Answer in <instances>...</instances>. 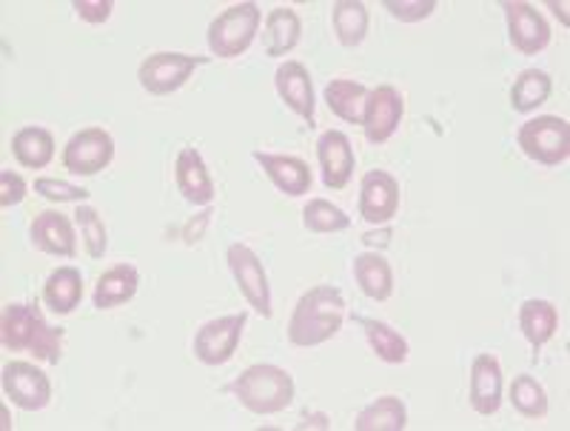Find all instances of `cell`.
Returning <instances> with one entry per match:
<instances>
[{
  "mask_svg": "<svg viewBox=\"0 0 570 431\" xmlns=\"http://www.w3.org/2000/svg\"><path fill=\"white\" fill-rule=\"evenodd\" d=\"M548 7L557 9V14H559V18H562L564 27H568V14H564V12H568V3H553V0H551V3H548Z\"/></svg>",
  "mask_w": 570,
  "mask_h": 431,
  "instance_id": "obj_41",
  "label": "cell"
},
{
  "mask_svg": "<svg viewBox=\"0 0 570 431\" xmlns=\"http://www.w3.org/2000/svg\"><path fill=\"white\" fill-rule=\"evenodd\" d=\"M12 155L23 169H46L55 157L52 131L43 126H23L12 135Z\"/></svg>",
  "mask_w": 570,
  "mask_h": 431,
  "instance_id": "obj_24",
  "label": "cell"
},
{
  "mask_svg": "<svg viewBox=\"0 0 570 431\" xmlns=\"http://www.w3.org/2000/svg\"><path fill=\"white\" fill-rule=\"evenodd\" d=\"M400 212V180L383 169H374L360 184V217L371 226H385Z\"/></svg>",
  "mask_w": 570,
  "mask_h": 431,
  "instance_id": "obj_13",
  "label": "cell"
},
{
  "mask_svg": "<svg viewBox=\"0 0 570 431\" xmlns=\"http://www.w3.org/2000/svg\"><path fill=\"white\" fill-rule=\"evenodd\" d=\"M402 115H405V100L396 86L380 84L376 89H371L363 115V131L368 144H389L394 131L400 129Z\"/></svg>",
  "mask_w": 570,
  "mask_h": 431,
  "instance_id": "obj_11",
  "label": "cell"
},
{
  "mask_svg": "<svg viewBox=\"0 0 570 431\" xmlns=\"http://www.w3.org/2000/svg\"><path fill=\"white\" fill-rule=\"evenodd\" d=\"M299 35H303V20H299V14L288 7H277L266 18L263 49H266L268 58H283V55H288L297 47Z\"/></svg>",
  "mask_w": 570,
  "mask_h": 431,
  "instance_id": "obj_22",
  "label": "cell"
},
{
  "mask_svg": "<svg viewBox=\"0 0 570 431\" xmlns=\"http://www.w3.org/2000/svg\"><path fill=\"white\" fill-rule=\"evenodd\" d=\"M519 326H522V334H525L533 352H539L559 329L557 306L551 301H539V297L525 301L519 308Z\"/></svg>",
  "mask_w": 570,
  "mask_h": 431,
  "instance_id": "obj_26",
  "label": "cell"
},
{
  "mask_svg": "<svg viewBox=\"0 0 570 431\" xmlns=\"http://www.w3.org/2000/svg\"><path fill=\"white\" fill-rule=\"evenodd\" d=\"M297 429H328V418L325 414H305V420Z\"/></svg>",
  "mask_w": 570,
  "mask_h": 431,
  "instance_id": "obj_40",
  "label": "cell"
},
{
  "mask_svg": "<svg viewBox=\"0 0 570 431\" xmlns=\"http://www.w3.org/2000/svg\"><path fill=\"white\" fill-rule=\"evenodd\" d=\"M471 400L473 412L491 418L502 405V366L493 354H476L471 363Z\"/></svg>",
  "mask_w": 570,
  "mask_h": 431,
  "instance_id": "obj_16",
  "label": "cell"
},
{
  "mask_svg": "<svg viewBox=\"0 0 570 431\" xmlns=\"http://www.w3.org/2000/svg\"><path fill=\"white\" fill-rule=\"evenodd\" d=\"M345 297L334 286H314L303 294L288 321V340L299 349H312L343 329Z\"/></svg>",
  "mask_w": 570,
  "mask_h": 431,
  "instance_id": "obj_2",
  "label": "cell"
},
{
  "mask_svg": "<svg viewBox=\"0 0 570 431\" xmlns=\"http://www.w3.org/2000/svg\"><path fill=\"white\" fill-rule=\"evenodd\" d=\"M517 144L537 164L559 166L570 157V124L557 115H539L519 126Z\"/></svg>",
  "mask_w": 570,
  "mask_h": 431,
  "instance_id": "obj_5",
  "label": "cell"
},
{
  "mask_svg": "<svg viewBox=\"0 0 570 431\" xmlns=\"http://www.w3.org/2000/svg\"><path fill=\"white\" fill-rule=\"evenodd\" d=\"M254 160L263 166L274 186L288 197H303L312 189L314 177L305 160L292 155H268V151H254Z\"/></svg>",
  "mask_w": 570,
  "mask_h": 431,
  "instance_id": "obj_18",
  "label": "cell"
},
{
  "mask_svg": "<svg viewBox=\"0 0 570 431\" xmlns=\"http://www.w3.org/2000/svg\"><path fill=\"white\" fill-rule=\"evenodd\" d=\"M111 160H115V140L100 126L71 135L63 149L66 172L75 177L100 175L104 169H109Z\"/></svg>",
  "mask_w": 570,
  "mask_h": 431,
  "instance_id": "obj_8",
  "label": "cell"
},
{
  "mask_svg": "<svg viewBox=\"0 0 570 431\" xmlns=\"http://www.w3.org/2000/svg\"><path fill=\"white\" fill-rule=\"evenodd\" d=\"M331 23L343 47H360L368 35V9L360 0H337L331 9Z\"/></svg>",
  "mask_w": 570,
  "mask_h": 431,
  "instance_id": "obj_28",
  "label": "cell"
},
{
  "mask_svg": "<svg viewBox=\"0 0 570 431\" xmlns=\"http://www.w3.org/2000/svg\"><path fill=\"white\" fill-rule=\"evenodd\" d=\"M274 86H277V95L294 115L305 120L308 126H314V86L312 75L299 60H285L277 66L274 72Z\"/></svg>",
  "mask_w": 570,
  "mask_h": 431,
  "instance_id": "obj_15",
  "label": "cell"
},
{
  "mask_svg": "<svg viewBox=\"0 0 570 431\" xmlns=\"http://www.w3.org/2000/svg\"><path fill=\"white\" fill-rule=\"evenodd\" d=\"M208 63V58H197V55H183V52H155L142 60L137 69V80H140L142 92L163 98V95L177 92L197 66Z\"/></svg>",
  "mask_w": 570,
  "mask_h": 431,
  "instance_id": "obj_6",
  "label": "cell"
},
{
  "mask_svg": "<svg viewBox=\"0 0 570 431\" xmlns=\"http://www.w3.org/2000/svg\"><path fill=\"white\" fill-rule=\"evenodd\" d=\"M27 180L20 175H14V172L3 169L0 172V206L3 209H12V206H18V203H23V197H27Z\"/></svg>",
  "mask_w": 570,
  "mask_h": 431,
  "instance_id": "obj_36",
  "label": "cell"
},
{
  "mask_svg": "<svg viewBox=\"0 0 570 431\" xmlns=\"http://www.w3.org/2000/svg\"><path fill=\"white\" fill-rule=\"evenodd\" d=\"M75 221H78L80 232H83L86 252H89V257H91V261H100V257L106 255V248H109V235H106L104 217L91 209V206H80V203H78Z\"/></svg>",
  "mask_w": 570,
  "mask_h": 431,
  "instance_id": "obj_33",
  "label": "cell"
},
{
  "mask_svg": "<svg viewBox=\"0 0 570 431\" xmlns=\"http://www.w3.org/2000/svg\"><path fill=\"white\" fill-rule=\"evenodd\" d=\"M35 192L52 203H80L89 197V189L66 184V180H58V177H38V180H35Z\"/></svg>",
  "mask_w": 570,
  "mask_h": 431,
  "instance_id": "obj_34",
  "label": "cell"
},
{
  "mask_svg": "<svg viewBox=\"0 0 570 431\" xmlns=\"http://www.w3.org/2000/svg\"><path fill=\"white\" fill-rule=\"evenodd\" d=\"M511 403L519 414L539 420L548 414V394L531 374H519L511 383Z\"/></svg>",
  "mask_w": 570,
  "mask_h": 431,
  "instance_id": "obj_32",
  "label": "cell"
},
{
  "mask_svg": "<svg viewBox=\"0 0 570 431\" xmlns=\"http://www.w3.org/2000/svg\"><path fill=\"white\" fill-rule=\"evenodd\" d=\"M356 321H360V326L365 329L368 346L374 349V354L383 360V363H394V366H400V363L409 360V340L402 337L396 329H391L389 323L383 321H365V317H356Z\"/></svg>",
  "mask_w": 570,
  "mask_h": 431,
  "instance_id": "obj_29",
  "label": "cell"
},
{
  "mask_svg": "<svg viewBox=\"0 0 570 431\" xmlns=\"http://www.w3.org/2000/svg\"><path fill=\"white\" fill-rule=\"evenodd\" d=\"M303 226L314 235H334V232L348 229L351 217L340 206L317 197V200H308V206L303 209Z\"/></svg>",
  "mask_w": 570,
  "mask_h": 431,
  "instance_id": "obj_31",
  "label": "cell"
},
{
  "mask_svg": "<svg viewBox=\"0 0 570 431\" xmlns=\"http://www.w3.org/2000/svg\"><path fill=\"white\" fill-rule=\"evenodd\" d=\"M553 92V80L551 75L542 72V69H525V72H519V78L513 80L511 89V106L513 111H533L544 104V100L551 98Z\"/></svg>",
  "mask_w": 570,
  "mask_h": 431,
  "instance_id": "obj_30",
  "label": "cell"
},
{
  "mask_svg": "<svg viewBox=\"0 0 570 431\" xmlns=\"http://www.w3.org/2000/svg\"><path fill=\"white\" fill-rule=\"evenodd\" d=\"M137 286H140V272H137L131 263H117L115 268H109L106 275L98 277V286H95V294H91V303L95 308L106 312V308H117L129 303L137 294Z\"/></svg>",
  "mask_w": 570,
  "mask_h": 431,
  "instance_id": "obj_20",
  "label": "cell"
},
{
  "mask_svg": "<svg viewBox=\"0 0 570 431\" xmlns=\"http://www.w3.org/2000/svg\"><path fill=\"white\" fill-rule=\"evenodd\" d=\"M228 392L252 414L268 418V414H279L292 405L294 378L272 363H257V366H248L240 378H234Z\"/></svg>",
  "mask_w": 570,
  "mask_h": 431,
  "instance_id": "obj_3",
  "label": "cell"
},
{
  "mask_svg": "<svg viewBox=\"0 0 570 431\" xmlns=\"http://www.w3.org/2000/svg\"><path fill=\"white\" fill-rule=\"evenodd\" d=\"M368 92L371 89H365V86L356 84V80L337 78L325 86V104H328V109L334 111L340 120H345V124L363 126Z\"/></svg>",
  "mask_w": 570,
  "mask_h": 431,
  "instance_id": "obj_25",
  "label": "cell"
},
{
  "mask_svg": "<svg viewBox=\"0 0 570 431\" xmlns=\"http://www.w3.org/2000/svg\"><path fill=\"white\" fill-rule=\"evenodd\" d=\"M259 20H263V12L252 0L234 3L220 18H214L212 27H208V49H212L214 58L232 60L246 55L257 38Z\"/></svg>",
  "mask_w": 570,
  "mask_h": 431,
  "instance_id": "obj_4",
  "label": "cell"
},
{
  "mask_svg": "<svg viewBox=\"0 0 570 431\" xmlns=\"http://www.w3.org/2000/svg\"><path fill=\"white\" fill-rule=\"evenodd\" d=\"M0 343L9 352H29L40 363L58 366L63 357V329L46 323L35 303H9L0 317Z\"/></svg>",
  "mask_w": 570,
  "mask_h": 431,
  "instance_id": "obj_1",
  "label": "cell"
},
{
  "mask_svg": "<svg viewBox=\"0 0 570 431\" xmlns=\"http://www.w3.org/2000/svg\"><path fill=\"white\" fill-rule=\"evenodd\" d=\"M208 217H212V209H206V212H203V215H197V226H195V221L188 223L186 232H183V235H186L188 246H195V243L200 241L203 229H206V226H208Z\"/></svg>",
  "mask_w": 570,
  "mask_h": 431,
  "instance_id": "obj_38",
  "label": "cell"
},
{
  "mask_svg": "<svg viewBox=\"0 0 570 431\" xmlns=\"http://www.w3.org/2000/svg\"><path fill=\"white\" fill-rule=\"evenodd\" d=\"M405 425H409V409L394 394H385L376 403L365 405L354 420L356 431H402Z\"/></svg>",
  "mask_w": 570,
  "mask_h": 431,
  "instance_id": "obj_27",
  "label": "cell"
},
{
  "mask_svg": "<svg viewBox=\"0 0 570 431\" xmlns=\"http://www.w3.org/2000/svg\"><path fill=\"white\" fill-rule=\"evenodd\" d=\"M351 268H354L356 286L363 288V294L371 297V301L383 303L394 294V272H391L389 261H385L383 255L363 252V255L354 257Z\"/></svg>",
  "mask_w": 570,
  "mask_h": 431,
  "instance_id": "obj_21",
  "label": "cell"
},
{
  "mask_svg": "<svg viewBox=\"0 0 570 431\" xmlns=\"http://www.w3.org/2000/svg\"><path fill=\"white\" fill-rule=\"evenodd\" d=\"M226 261L228 268H232L234 283L248 301V306L263 314V317H272V286H268V275L263 263H259L257 252L246 243H232L226 252Z\"/></svg>",
  "mask_w": 570,
  "mask_h": 431,
  "instance_id": "obj_7",
  "label": "cell"
},
{
  "mask_svg": "<svg viewBox=\"0 0 570 431\" xmlns=\"http://www.w3.org/2000/svg\"><path fill=\"white\" fill-rule=\"evenodd\" d=\"M436 7H440L436 0H385V9L402 23H416V20L431 18Z\"/></svg>",
  "mask_w": 570,
  "mask_h": 431,
  "instance_id": "obj_35",
  "label": "cell"
},
{
  "mask_svg": "<svg viewBox=\"0 0 570 431\" xmlns=\"http://www.w3.org/2000/svg\"><path fill=\"white\" fill-rule=\"evenodd\" d=\"M3 392L23 412H40L52 400V383L35 363L12 360L3 366Z\"/></svg>",
  "mask_w": 570,
  "mask_h": 431,
  "instance_id": "obj_10",
  "label": "cell"
},
{
  "mask_svg": "<svg viewBox=\"0 0 570 431\" xmlns=\"http://www.w3.org/2000/svg\"><path fill=\"white\" fill-rule=\"evenodd\" d=\"M317 160L323 169V184L328 189H345L354 175L356 157L348 135L340 129H328L317 140Z\"/></svg>",
  "mask_w": 570,
  "mask_h": 431,
  "instance_id": "obj_14",
  "label": "cell"
},
{
  "mask_svg": "<svg viewBox=\"0 0 570 431\" xmlns=\"http://www.w3.org/2000/svg\"><path fill=\"white\" fill-rule=\"evenodd\" d=\"M391 237H394V229H391V226H383V229L376 232H365L363 243L368 248H385L391 243Z\"/></svg>",
  "mask_w": 570,
  "mask_h": 431,
  "instance_id": "obj_39",
  "label": "cell"
},
{
  "mask_svg": "<svg viewBox=\"0 0 570 431\" xmlns=\"http://www.w3.org/2000/svg\"><path fill=\"white\" fill-rule=\"evenodd\" d=\"M29 237H32L35 248L46 252L52 257H75L78 255V235H75V226L66 215L60 212H40L35 217L32 229H29Z\"/></svg>",
  "mask_w": 570,
  "mask_h": 431,
  "instance_id": "obj_17",
  "label": "cell"
},
{
  "mask_svg": "<svg viewBox=\"0 0 570 431\" xmlns=\"http://www.w3.org/2000/svg\"><path fill=\"white\" fill-rule=\"evenodd\" d=\"M83 301V275L75 266L55 268L43 283V303L55 314H71Z\"/></svg>",
  "mask_w": 570,
  "mask_h": 431,
  "instance_id": "obj_23",
  "label": "cell"
},
{
  "mask_svg": "<svg viewBox=\"0 0 570 431\" xmlns=\"http://www.w3.org/2000/svg\"><path fill=\"white\" fill-rule=\"evenodd\" d=\"M175 180L180 195L186 197L191 206H212L214 203V180L208 175L206 164H203V155L195 146H186L177 155L175 164Z\"/></svg>",
  "mask_w": 570,
  "mask_h": 431,
  "instance_id": "obj_19",
  "label": "cell"
},
{
  "mask_svg": "<svg viewBox=\"0 0 570 431\" xmlns=\"http://www.w3.org/2000/svg\"><path fill=\"white\" fill-rule=\"evenodd\" d=\"M508 20V40L511 47L522 55H539L548 49L551 43V23L544 20V14L539 12L531 3H522V0H513V3H502Z\"/></svg>",
  "mask_w": 570,
  "mask_h": 431,
  "instance_id": "obj_12",
  "label": "cell"
},
{
  "mask_svg": "<svg viewBox=\"0 0 570 431\" xmlns=\"http://www.w3.org/2000/svg\"><path fill=\"white\" fill-rule=\"evenodd\" d=\"M248 323V314H226L217 321L203 323L200 332L195 334V357L206 366H223L234 357L237 346H240L243 329Z\"/></svg>",
  "mask_w": 570,
  "mask_h": 431,
  "instance_id": "obj_9",
  "label": "cell"
},
{
  "mask_svg": "<svg viewBox=\"0 0 570 431\" xmlns=\"http://www.w3.org/2000/svg\"><path fill=\"white\" fill-rule=\"evenodd\" d=\"M71 7H75L78 18H83L86 23H106L111 18L115 3L111 0H75Z\"/></svg>",
  "mask_w": 570,
  "mask_h": 431,
  "instance_id": "obj_37",
  "label": "cell"
}]
</instances>
